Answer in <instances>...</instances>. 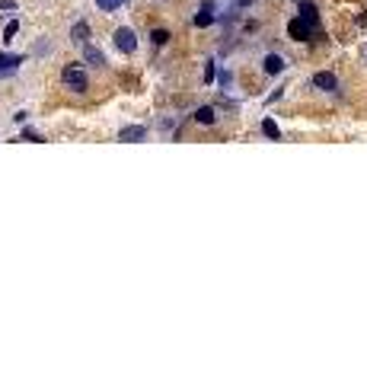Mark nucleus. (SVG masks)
Returning a JSON list of instances; mask_svg holds the SVG:
<instances>
[{"label": "nucleus", "instance_id": "nucleus-6", "mask_svg": "<svg viewBox=\"0 0 367 383\" xmlns=\"http://www.w3.org/2000/svg\"><path fill=\"white\" fill-rule=\"evenodd\" d=\"M313 86H316V90H335V74H329V70H319V74L313 77Z\"/></svg>", "mask_w": 367, "mask_h": 383}, {"label": "nucleus", "instance_id": "nucleus-17", "mask_svg": "<svg viewBox=\"0 0 367 383\" xmlns=\"http://www.w3.org/2000/svg\"><path fill=\"white\" fill-rule=\"evenodd\" d=\"M211 80H214V64H207V67H205V83H211Z\"/></svg>", "mask_w": 367, "mask_h": 383}, {"label": "nucleus", "instance_id": "nucleus-12", "mask_svg": "<svg viewBox=\"0 0 367 383\" xmlns=\"http://www.w3.org/2000/svg\"><path fill=\"white\" fill-rule=\"evenodd\" d=\"M262 134H265V138H271V141H278V138H281V128H278L271 118H265V122H262Z\"/></svg>", "mask_w": 367, "mask_h": 383}, {"label": "nucleus", "instance_id": "nucleus-13", "mask_svg": "<svg viewBox=\"0 0 367 383\" xmlns=\"http://www.w3.org/2000/svg\"><path fill=\"white\" fill-rule=\"evenodd\" d=\"M214 23V13H207V10H201V13H195V26L198 29H205V26Z\"/></svg>", "mask_w": 367, "mask_h": 383}, {"label": "nucleus", "instance_id": "nucleus-4", "mask_svg": "<svg viewBox=\"0 0 367 383\" xmlns=\"http://www.w3.org/2000/svg\"><path fill=\"white\" fill-rule=\"evenodd\" d=\"M147 138V128H141V125H128V128H122V134H118V141H125V144H138V141Z\"/></svg>", "mask_w": 367, "mask_h": 383}, {"label": "nucleus", "instance_id": "nucleus-7", "mask_svg": "<svg viewBox=\"0 0 367 383\" xmlns=\"http://www.w3.org/2000/svg\"><path fill=\"white\" fill-rule=\"evenodd\" d=\"M70 42H77V45H86V42H90V26H86V23H77L74 29H70Z\"/></svg>", "mask_w": 367, "mask_h": 383}, {"label": "nucleus", "instance_id": "nucleus-15", "mask_svg": "<svg viewBox=\"0 0 367 383\" xmlns=\"http://www.w3.org/2000/svg\"><path fill=\"white\" fill-rule=\"evenodd\" d=\"M96 7H99V10H106V13H112V10H118V7H122V0H96Z\"/></svg>", "mask_w": 367, "mask_h": 383}, {"label": "nucleus", "instance_id": "nucleus-10", "mask_svg": "<svg viewBox=\"0 0 367 383\" xmlns=\"http://www.w3.org/2000/svg\"><path fill=\"white\" fill-rule=\"evenodd\" d=\"M281 70H284V61L278 54H268L265 58V74H281Z\"/></svg>", "mask_w": 367, "mask_h": 383}, {"label": "nucleus", "instance_id": "nucleus-2", "mask_svg": "<svg viewBox=\"0 0 367 383\" xmlns=\"http://www.w3.org/2000/svg\"><path fill=\"white\" fill-rule=\"evenodd\" d=\"M115 45H118V51L131 54L134 48H138V35H134V29H128V26H122V29L115 32Z\"/></svg>", "mask_w": 367, "mask_h": 383}, {"label": "nucleus", "instance_id": "nucleus-8", "mask_svg": "<svg viewBox=\"0 0 367 383\" xmlns=\"http://www.w3.org/2000/svg\"><path fill=\"white\" fill-rule=\"evenodd\" d=\"M300 16H303V19H306V23H319V13H316V3H306V0H303V3H300Z\"/></svg>", "mask_w": 367, "mask_h": 383}, {"label": "nucleus", "instance_id": "nucleus-9", "mask_svg": "<svg viewBox=\"0 0 367 383\" xmlns=\"http://www.w3.org/2000/svg\"><path fill=\"white\" fill-rule=\"evenodd\" d=\"M83 58H86V64H106V58H102V51L99 48H90V45H83Z\"/></svg>", "mask_w": 367, "mask_h": 383}, {"label": "nucleus", "instance_id": "nucleus-18", "mask_svg": "<svg viewBox=\"0 0 367 383\" xmlns=\"http://www.w3.org/2000/svg\"><path fill=\"white\" fill-rule=\"evenodd\" d=\"M0 10H16V0H0Z\"/></svg>", "mask_w": 367, "mask_h": 383}, {"label": "nucleus", "instance_id": "nucleus-16", "mask_svg": "<svg viewBox=\"0 0 367 383\" xmlns=\"http://www.w3.org/2000/svg\"><path fill=\"white\" fill-rule=\"evenodd\" d=\"M16 32H19V23H16V19H13V23H7V29H3V38H7V42H10V38H13Z\"/></svg>", "mask_w": 367, "mask_h": 383}, {"label": "nucleus", "instance_id": "nucleus-3", "mask_svg": "<svg viewBox=\"0 0 367 383\" xmlns=\"http://www.w3.org/2000/svg\"><path fill=\"white\" fill-rule=\"evenodd\" d=\"M64 83H67L70 86V90H77V93H83L86 90V74H83V70H80V67H64Z\"/></svg>", "mask_w": 367, "mask_h": 383}, {"label": "nucleus", "instance_id": "nucleus-14", "mask_svg": "<svg viewBox=\"0 0 367 383\" xmlns=\"http://www.w3.org/2000/svg\"><path fill=\"white\" fill-rule=\"evenodd\" d=\"M150 38H153V45H166V42H169V32L166 29H153Z\"/></svg>", "mask_w": 367, "mask_h": 383}, {"label": "nucleus", "instance_id": "nucleus-5", "mask_svg": "<svg viewBox=\"0 0 367 383\" xmlns=\"http://www.w3.org/2000/svg\"><path fill=\"white\" fill-rule=\"evenodd\" d=\"M19 64H23V58H16V54H0V77H10L19 70Z\"/></svg>", "mask_w": 367, "mask_h": 383}, {"label": "nucleus", "instance_id": "nucleus-11", "mask_svg": "<svg viewBox=\"0 0 367 383\" xmlns=\"http://www.w3.org/2000/svg\"><path fill=\"white\" fill-rule=\"evenodd\" d=\"M195 122H201V125H214V109H211V106H201L198 112H195Z\"/></svg>", "mask_w": 367, "mask_h": 383}, {"label": "nucleus", "instance_id": "nucleus-1", "mask_svg": "<svg viewBox=\"0 0 367 383\" xmlns=\"http://www.w3.org/2000/svg\"><path fill=\"white\" fill-rule=\"evenodd\" d=\"M313 29H316V26H313V23H306L303 16H297V19H291V23H287V35L297 38V42H306V38L313 35Z\"/></svg>", "mask_w": 367, "mask_h": 383}, {"label": "nucleus", "instance_id": "nucleus-19", "mask_svg": "<svg viewBox=\"0 0 367 383\" xmlns=\"http://www.w3.org/2000/svg\"><path fill=\"white\" fill-rule=\"evenodd\" d=\"M249 3H253V0H237V7H249Z\"/></svg>", "mask_w": 367, "mask_h": 383}]
</instances>
